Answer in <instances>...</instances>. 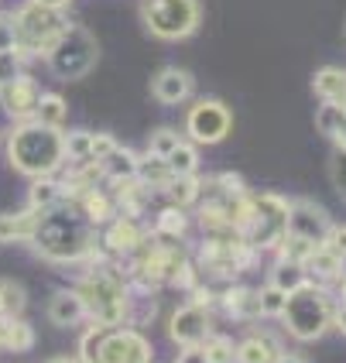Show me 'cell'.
<instances>
[{
	"mask_svg": "<svg viewBox=\"0 0 346 363\" xmlns=\"http://www.w3.org/2000/svg\"><path fill=\"white\" fill-rule=\"evenodd\" d=\"M35 247L48 261H76L89 250V220L79 206H52L38 216Z\"/></svg>",
	"mask_w": 346,
	"mask_h": 363,
	"instance_id": "obj_1",
	"label": "cell"
},
{
	"mask_svg": "<svg viewBox=\"0 0 346 363\" xmlns=\"http://www.w3.org/2000/svg\"><path fill=\"white\" fill-rule=\"evenodd\" d=\"M7 155L11 164L24 172V175H52L59 162L65 158V144H62L59 127H45V123H21L7 141Z\"/></svg>",
	"mask_w": 346,
	"mask_h": 363,
	"instance_id": "obj_2",
	"label": "cell"
},
{
	"mask_svg": "<svg viewBox=\"0 0 346 363\" xmlns=\"http://www.w3.org/2000/svg\"><path fill=\"white\" fill-rule=\"evenodd\" d=\"M45 59H48L52 72H55L59 79H82V76L96 65L100 48H96V38H93L82 24H69Z\"/></svg>",
	"mask_w": 346,
	"mask_h": 363,
	"instance_id": "obj_3",
	"label": "cell"
},
{
	"mask_svg": "<svg viewBox=\"0 0 346 363\" xmlns=\"http://www.w3.org/2000/svg\"><path fill=\"white\" fill-rule=\"evenodd\" d=\"M14 28H18V52L28 55H48L59 35L69 28V21L62 18V11L52 7H38V4H24L14 14Z\"/></svg>",
	"mask_w": 346,
	"mask_h": 363,
	"instance_id": "obj_4",
	"label": "cell"
},
{
	"mask_svg": "<svg viewBox=\"0 0 346 363\" xmlns=\"http://www.w3.org/2000/svg\"><path fill=\"white\" fill-rule=\"evenodd\" d=\"M281 319H285L288 333H291L295 340H319V336L326 333V325L333 323V308H329L326 295H323L319 288L302 284L298 291L288 295Z\"/></svg>",
	"mask_w": 346,
	"mask_h": 363,
	"instance_id": "obj_5",
	"label": "cell"
},
{
	"mask_svg": "<svg viewBox=\"0 0 346 363\" xmlns=\"http://www.w3.org/2000/svg\"><path fill=\"white\" fill-rule=\"evenodd\" d=\"M199 0H144V28L162 41L189 38L199 28Z\"/></svg>",
	"mask_w": 346,
	"mask_h": 363,
	"instance_id": "obj_6",
	"label": "cell"
},
{
	"mask_svg": "<svg viewBox=\"0 0 346 363\" xmlns=\"http://www.w3.org/2000/svg\"><path fill=\"white\" fill-rule=\"evenodd\" d=\"M250 247H274L288 233V202L281 196H257L247 206V220L240 226Z\"/></svg>",
	"mask_w": 346,
	"mask_h": 363,
	"instance_id": "obj_7",
	"label": "cell"
},
{
	"mask_svg": "<svg viewBox=\"0 0 346 363\" xmlns=\"http://www.w3.org/2000/svg\"><path fill=\"white\" fill-rule=\"evenodd\" d=\"M86 308V319H93L96 325H117L127 315V291L121 281L106 278V274H93L76 288Z\"/></svg>",
	"mask_w": 346,
	"mask_h": 363,
	"instance_id": "obj_8",
	"label": "cell"
},
{
	"mask_svg": "<svg viewBox=\"0 0 346 363\" xmlns=\"http://www.w3.org/2000/svg\"><path fill=\"white\" fill-rule=\"evenodd\" d=\"M189 134H192V141L199 144H216L223 141L226 134H230V127H233V117H230V110H226L220 100H203L196 103L192 110H189Z\"/></svg>",
	"mask_w": 346,
	"mask_h": 363,
	"instance_id": "obj_9",
	"label": "cell"
},
{
	"mask_svg": "<svg viewBox=\"0 0 346 363\" xmlns=\"http://www.w3.org/2000/svg\"><path fill=\"white\" fill-rule=\"evenodd\" d=\"M96 363H151V346L134 329H113L103 333Z\"/></svg>",
	"mask_w": 346,
	"mask_h": 363,
	"instance_id": "obj_10",
	"label": "cell"
},
{
	"mask_svg": "<svg viewBox=\"0 0 346 363\" xmlns=\"http://www.w3.org/2000/svg\"><path fill=\"white\" fill-rule=\"evenodd\" d=\"M333 230L329 216L312 206V202H288V237H298V240H308L316 247H323Z\"/></svg>",
	"mask_w": 346,
	"mask_h": 363,
	"instance_id": "obj_11",
	"label": "cell"
},
{
	"mask_svg": "<svg viewBox=\"0 0 346 363\" xmlns=\"http://www.w3.org/2000/svg\"><path fill=\"white\" fill-rule=\"evenodd\" d=\"M168 336L182 346H203L209 340V312L196 302L182 305L168 323Z\"/></svg>",
	"mask_w": 346,
	"mask_h": 363,
	"instance_id": "obj_12",
	"label": "cell"
},
{
	"mask_svg": "<svg viewBox=\"0 0 346 363\" xmlns=\"http://www.w3.org/2000/svg\"><path fill=\"white\" fill-rule=\"evenodd\" d=\"M38 100H41L38 82L28 79V76H18L14 82H7V86L0 89V103H4V110H7L11 117H31Z\"/></svg>",
	"mask_w": 346,
	"mask_h": 363,
	"instance_id": "obj_13",
	"label": "cell"
},
{
	"mask_svg": "<svg viewBox=\"0 0 346 363\" xmlns=\"http://www.w3.org/2000/svg\"><path fill=\"white\" fill-rule=\"evenodd\" d=\"M192 76L185 72V69H175V65H168L162 69L155 82H151V93H155V100L158 103H182L192 96Z\"/></svg>",
	"mask_w": 346,
	"mask_h": 363,
	"instance_id": "obj_14",
	"label": "cell"
},
{
	"mask_svg": "<svg viewBox=\"0 0 346 363\" xmlns=\"http://www.w3.org/2000/svg\"><path fill=\"white\" fill-rule=\"evenodd\" d=\"M48 319L55 325H76L86 319V308H82V298L79 291H69V288H62L52 295V302H48Z\"/></svg>",
	"mask_w": 346,
	"mask_h": 363,
	"instance_id": "obj_15",
	"label": "cell"
},
{
	"mask_svg": "<svg viewBox=\"0 0 346 363\" xmlns=\"http://www.w3.org/2000/svg\"><path fill=\"white\" fill-rule=\"evenodd\" d=\"M38 209H28V213H0V243L11 240H31L35 230H38Z\"/></svg>",
	"mask_w": 346,
	"mask_h": 363,
	"instance_id": "obj_16",
	"label": "cell"
},
{
	"mask_svg": "<svg viewBox=\"0 0 346 363\" xmlns=\"http://www.w3.org/2000/svg\"><path fill=\"white\" fill-rule=\"evenodd\" d=\"M302 284H308V271L306 264H295V261H278L271 267V288H278V291H298Z\"/></svg>",
	"mask_w": 346,
	"mask_h": 363,
	"instance_id": "obj_17",
	"label": "cell"
},
{
	"mask_svg": "<svg viewBox=\"0 0 346 363\" xmlns=\"http://www.w3.org/2000/svg\"><path fill=\"white\" fill-rule=\"evenodd\" d=\"M316 93L323 96V103H340L346 93V69L340 65H326V69H319L316 72Z\"/></svg>",
	"mask_w": 346,
	"mask_h": 363,
	"instance_id": "obj_18",
	"label": "cell"
},
{
	"mask_svg": "<svg viewBox=\"0 0 346 363\" xmlns=\"http://www.w3.org/2000/svg\"><path fill=\"white\" fill-rule=\"evenodd\" d=\"M96 164H100L103 175L113 182H130L138 175V158H134V151H127V147H117L113 155H106V158Z\"/></svg>",
	"mask_w": 346,
	"mask_h": 363,
	"instance_id": "obj_19",
	"label": "cell"
},
{
	"mask_svg": "<svg viewBox=\"0 0 346 363\" xmlns=\"http://www.w3.org/2000/svg\"><path fill=\"white\" fill-rule=\"evenodd\" d=\"M278 360V346L271 336H250L237 346V363H274Z\"/></svg>",
	"mask_w": 346,
	"mask_h": 363,
	"instance_id": "obj_20",
	"label": "cell"
},
{
	"mask_svg": "<svg viewBox=\"0 0 346 363\" xmlns=\"http://www.w3.org/2000/svg\"><path fill=\"white\" fill-rule=\"evenodd\" d=\"M62 199V185L55 179H48V175H41V179L31 182V189H28V209H52L55 202Z\"/></svg>",
	"mask_w": 346,
	"mask_h": 363,
	"instance_id": "obj_21",
	"label": "cell"
},
{
	"mask_svg": "<svg viewBox=\"0 0 346 363\" xmlns=\"http://www.w3.org/2000/svg\"><path fill=\"white\" fill-rule=\"evenodd\" d=\"M199 189H203V182L196 179V175H175V179L164 185V192H168V199H172L175 209L192 206V202L199 199Z\"/></svg>",
	"mask_w": 346,
	"mask_h": 363,
	"instance_id": "obj_22",
	"label": "cell"
},
{
	"mask_svg": "<svg viewBox=\"0 0 346 363\" xmlns=\"http://www.w3.org/2000/svg\"><path fill=\"white\" fill-rule=\"evenodd\" d=\"M226 308L233 312V319H254V315H261V305H257V291H250V288H230L226 291Z\"/></svg>",
	"mask_w": 346,
	"mask_h": 363,
	"instance_id": "obj_23",
	"label": "cell"
},
{
	"mask_svg": "<svg viewBox=\"0 0 346 363\" xmlns=\"http://www.w3.org/2000/svg\"><path fill=\"white\" fill-rule=\"evenodd\" d=\"M134 179H141V185H168V182L175 179L172 175V168H168V162L164 158H158V155H147V158H138V175Z\"/></svg>",
	"mask_w": 346,
	"mask_h": 363,
	"instance_id": "obj_24",
	"label": "cell"
},
{
	"mask_svg": "<svg viewBox=\"0 0 346 363\" xmlns=\"http://www.w3.org/2000/svg\"><path fill=\"white\" fill-rule=\"evenodd\" d=\"M106 243L113 247V250H134L138 243H141V230H138V223L130 220V216H123V220H117L113 226H110V233H106Z\"/></svg>",
	"mask_w": 346,
	"mask_h": 363,
	"instance_id": "obj_25",
	"label": "cell"
},
{
	"mask_svg": "<svg viewBox=\"0 0 346 363\" xmlns=\"http://www.w3.org/2000/svg\"><path fill=\"white\" fill-rule=\"evenodd\" d=\"M35 117H38V123H45V127H62L65 117H69L65 100H62L59 93H41L38 106H35Z\"/></svg>",
	"mask_w": 346,
	"mask_h": 363,
	"instance_id": "obj_26",
	"label": "cell"
},
{
	"mask_svg": "<svg viewBox=\"0 0 346 363\" xmlns=\"http://www.w3.org/2000/svg\"><path fill=\"white\" fill-rule=\"evenodd\" d=\"M340 264H343V257H336L329 247H316V250L308 254L306 271L316 274V278H340Z\"/></svg>",
	"mask_w": 346,
	"mask_h": 363,
	"instance_id": "obj_27",
	"label": "cell"
},
{
	"mask_svg": "<svg viewBox=\"0 0 346 363\" xmlns=\"http://www.w3.org/2000/svg\"><path fill=\"white\" fill-rule=\"evenodd\" d=\"M62 144H65V155L72 162H93V134L89 130H72L62 138Z\"/></svg>",
	"mask_w": 346,
	"mask_h": 363,
	"instance_id": "obj_28",
	"label": "cell"
},
{
	"mask_svg": "<svg viewBox=\"0 0 346 363\" xmlns=\"http://www.w3.org/2000/svg\"><path fill=\"white\" fill-rule=\"evenodd\" d=\"M31 346H35V329L24 323L21 315L7 319V350H18V353H24V350H31Z\"/></svg>",
	"mask_w": 346,
	"mask_h": 363,
	"instance_id": "obj_29",
	"label": "cell"
},
{
	"mask_svg": "<svg viewBox=\"0 0 346 363\" xmlns=\"http://www.w3.org/2000/svg\"><path fill=\"white\" fill-rule=\"evenodd\" d=\"M21 308H24V291H21V284L0 281V315H4V319H14V315H21Z\"/></svg>",
	"mask_w": 346,
	"mask_h": 363,
	"instance_id": "obj_30",
	"label": "cell"
},
{
	"mask_svg": "<svg viewBox=\"0 0 346 363\" xmlns=\"http://www.w3.org/2000/svg\"><path fill=\"white\" fill-rule=\"evenodd\" d=\"M164 162H168V168H172V175H192V172H196V164H199V158H196V151L182 141L172 155H168V158H164Z\"/></svg>",
	"mask_w": 346,
	"mask_h": 363,
	"instance_id": "obj_31",
	"label": "cell"
},
{
	"mask_svg": "<svg viewBox=\"0 0 346 363\" xmlns=\"http://www.w3.org/2000/svg\"><path fill=\"white\" fill-rule=\"evenodd\" d=\"M182 144V138L175 134V130H168V127H162V130H155L151 134V141H147V151L151 155H158V158H168L175 147Z\"/></svg>",
	"mask_w": 346,
	"mask_h": 363,
	"instance_id": "obj_32",
	"label": "cell"
},
{
	"mask_svg": "<svg viewBox=\"0 0 346 363\" xmlns=\"http://www.w3.org/2000/svg\"><path fill=\"white\" fill-rule=\"evenodd\" d=\"M343 110H340V103H323V106H319V113H316V123H319V130H323V134H329V138H333V134H336V127H340V123H343Z\"/></svg>",
	"mask_w": 346,
	"mask_h": 363,
	"instance_id": "obj_33",
	"label": "cell"
},
{
	"mask_svg": "<svg viewBox=\"0 0 346 363\" xmlns=\"http://www.w3.org/2000/svg\"><path fill=\"white\" fill-rule=\"evenodd\" d=\"M285 302H288V295L285 291H278V288H271V284H267L264 291H257L261 315H281V312H285Z\"/></svg>",
	"mask_w": 346,
	"mask_h": 363,
	"instance_id": "obj_34",
	"label": "cell"
},
{
	"mask_svg": "<svg viewBox=\"0 0 346 363\" xmlns=\"http://www.w3.org/2000/svg\"><path fill=\"white\" fill-rule=\"evenodd\" d=\"M206 350V360L209 363H230L233 360V346H230V340H223V336H209L203 343Z\"/></svg>",
	"mask_w": 346,
	"mask_h": 363,
	"instance_id": "obj_35",
	"label": "cell"
},
{
	"mask_svg": "<svg viewBox=\"0 0 346 363\" xmlns=\"http://www.w3.org/2000/svg\"><path fill=\"white\" fill-rule=\"evenodd\" d=\"M100 340H103V325H93L79 343V353H82V363H96L100 357Z\"/></svg>",
	"mask_w": 346,
	"mask_h": 363,
	"instance_id": "obj_36",
	"label": "cell"
},
{
	"mask_svg": "<svg viewBox=\"0 0 346 363\" xmlns=\"http://www.w3.org/2000/svg\"><path fill=\"white\" fill-rule=\"evenodd\" d=\"M182 230H185L182 209H164L162 220H158V233H162V237H179Z\"/></svg>",
	"mask_w": 346,
	"mask_h": 363,
	"instance_id": "obj_37",
	"label": "cell"
},
{
	"mask_svg": "<svg viewBox=\"0 0 346 363\" xmlns=\"http://www.w3.org/2000/svg\"><path fill=\"white\" fill-rule=\"evenodd\" d=\"M0 52H18V28H14V14H0Z\"/></svg>",
	"mask_w": 346,
	"mask_h": 363,
	"instance_id": "obj_38",
	"label": "cell"
},
{
	"mask_svg": "<svg viewBox=\"0 0 346 363\" xmlns=\"http://www.w3.org/2000/svg\"><path fill=\"white\" fill-rule=\"evenodd\" d=\"M21 76V59L18 52H0V89L7 86V82H14Z\"/></svg>",
	"mask_w": 346,
	"mask_h": 363,
	"instance_id": "obj_39",
	"label": "cell"
},
{
	"mask_svg": "<svg viewBox=\"0 0 346 363\" xmlns=\"http://www.w3.org/2000/svg\"><path fill=\"white\" fill-rule=\"evenodd\" d=\"M117 151V141L110 134H93V162H103L106 155Z\"/></svg>",
	"mask_w": 346,
	"mask_h": 363,
	"instance_id": "obj_40",
	"label": "cell"
},
{
	"mask_svg": "<svg viewBox=\"0 0 346 363\" xmlns=\"http://www.w3.org/2000/svg\"><path fill=\"white\" fill-rule=\"evenodd\" d=\"M323 247H329V250H333L336 257H346V226H333Z\"/></svg>",
	"mask_w": 346,
	"mask_h": 363,
	"instance_id": "obj_41",
	"label": "cell"
},
{
	"mask_svg": "<svg viewBox=\"0 0 346 363\" xmlns=\"http://www.w3.org/2000/svg\"><path fill=\"white\" fill-rule=\"evenodd\" d=\"M175 363H209V360H206V350H203V346H185Z\"/></svg>",
	"mask_w": 346,
	"mask_h": 363,
	"instance_id": "obj_42",
	"label": "cell"
},
{
	"mask_svg": "<svg viewBox=\"0 0 346 363\" xmlns=\"http://www.w3.org/2000/svg\"><path fill=\"white\" fill-rule=\"evenodd\" d=\"M333 138H336V144H340V151L346 155V117H343V123L336 127V134H333Z\"/></svg>",
	"mask_w": 346,
	"mask_h": 363,
	"instance_id": "obj_43",
	"label": "cell"
},
{
	"mask_svg": "<svg viewBox=\"0 0 346 363\" xmlns=\"http://www.w3.org/2000/svg\"><path fill=\"white\" fill-rule=\"evenodd\" d=\"M31 4H38V7H52V11H62L69 0H31Z\"/></svg>",
	"mask_w": 346,
	"mask_h": 363,
	"instance_id": "obj_44",
	"label": "cell"
},
{
	"mask_svg": "<svg viewBox=\"0 0 346 363\" xmlns=\"http://www.w3.org/2000/svg\"><path fill=\"white\" fill-rule=\"evenodd\" d=\"M274 363H308L306 357H295V353H278V360Z\"/></svg>",
	"mask_w": 346,
	"mask_h": 363,
	"instance_id": "obj_45",
	"label": "cell"
},
{
	"mask_svg": "<svg viewBox=\"0 0 346 363\" xmlns=\"http://www.w3.org/2000/svg\"><path fill=\"white\" fill-rule=\"evenodd\" d=\"M0 350H7V319L0 315Z\"/></svg>",
	"mask_w": 346,
	"mask_h": 363,
	"instance_id": "obj_46",
	"label": "cell"
},
{
	"mask_svg": "<svg viewBox=\"0 0 346 363\" xmlns=\"http://www.w3.org/2000/svg\"><path fill=\"white\" fill-rule=\"evenodd\" d=\"M336 325H340V329L346 333V302L340 305V312H336Z\"/></svg>",
	"mask_w": 346,
	"mask_h": 363,
	"instance_id": "obj_47",
	"label": "cell"
},
{
	"mask_svg": "<svg viewBox=\"0 0 346 363\" xmlns=\"http://www.w3.org/2000/svg\"><path fill=\"white\" fill-rule=\"evenodd\" d=\"M48 363H79V360H69V357H55V360H48Z\"/></svg>",
	"mask_w": 346,
	"mask_h": 363,
	"instance_id": "obj_48",
	"label": "cell"
},
{
	"mask_svg": "<svg viewBox=\"0 0 346 363\" xmlns=\"http://www.w3.org/2000/svg\"><path fill=\"white\" fill-rule=\"evenodd\" d=\"M340 274H343V281H346V257H343V264H340Z\"/></svg>",
	"mask_w": 346,
	"mask_h": 363,
	"instance_id": "obj_49",
	"label": "cell"
},
{
	"mask_svg": "<svg viewBox=\"0 0 346 363\" xmlns=\"http://www.w3.org/2000/svg\"><path fill=\"white\" fill-rule=\"evenodd\" d=\"M340 110H343V113H346V93H343V100H340Z\"/></svg>",
	"mask_w": 346,
	"mask_h": 363,
	"instance_id": "obj_50",
	"label": "cell"
},
{
	"mask_svg": "<svg viewBox=\"0 0 346 363\" xmlns=\"http://www.w3.org/2000/svg\"><path fill=\"white\" fill-rule=\"evenodd\" d=\"M343 302H346V281H343Z\"/></svg>",
	"mask_w": 346,
	"mask_h": 363,
	"instance_id": "obj_51",
	"label": "cell"
}]
</instances>
